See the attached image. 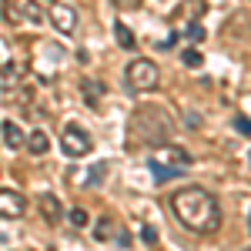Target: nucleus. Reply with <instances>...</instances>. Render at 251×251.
<instances>
[{"mask_svg":"<svg viewBox=\"0 0 251 251\" xmlns=\"http://www.w3.org/2000/svg\"><path fill=\"white\" fill-rule=\"evenodd\" d=\"M234 127H238L241 134H251V121H248V117H238V121H234Z\"/></svg>","mask_w":251,"mask_h":251,"instance_id":"obj_19","label":"nucleus"},{"mask_svg":"<svg viewBox=\"0 0 251 251\" xmlns=\"http://www.w3.org/2000/svg\"><path fill=\"white\" fill-rule=\"evenodd\" d=\"M47 148H50V141H47V134H44V131L27 134V151H30L34 157H44V154H47Z\"/></svg>","mask_w":251,"mask_h":251,"instance_id":"obj_10","label":"nucleus"},{"mask_svg":"<svg viewBox=\"0 0 251 251\" xmlns=\"http://www.w3.org/2000/svg\"><path fill=\"white\" fill-rule=\"evenodd\" d=\"M24 211H27L24 194L14 188H0V218H20Z\"/></svg>","mask_w":251,"mask_h":251,"instance_id":"obj_6","label":"nucleus"},{"mask_svg":"<svg viewBox=\"0 0 251 251\" xmlns=\"http://www.w3.org/2000/svg\"><path fill=\"white\" fill-rule=\"evenodd\" d=\"M114 37H117V44H121V47H124V50H134V34H131V30H127V27H124V24H117L114 27Z\"/></svg>","mask_w":251,"mask_h":251,"instance_id":"obj_12","label":"nucleus"},{"mask_svg":"<svg viewBox=\"0 0 251 251\" xmlns=\"http://www.w3.org/2000/svg\"><path fill=\"white\" fill-rule=\"evenodd\" d=\"M117 3H121L124 10H134V7H137V3H141V0H117Z\"/></svg>","mask_w":251,"mask_h":251,"instance_id":"obj_21","label":"nucleus"},{"mask_svg":"<svg viewBox=\"0 0 251 251\" xmlns=\"http://www.w3.org/2000/svg\"><path fill=\"white\" fill-rule=\"evenodd\" d=\"M124 80H127V91L134 94H148L161 84V71H157L154 60H131L127 71H124Z\"/></svg>","mask_w":251,"mask_h":251,"instance_id":"obj_4","label":"nucleus"},{"mask_svg":"<svg viewBox=\"0 0 251 251\" xmlns=\"http://www.w3.org/2000/svg\"><path fill=\"white\" fill-rule=\"evenodd\" d=\"M37 211L47 225H60L64 221V204H60L57 194H40L37 198Z\"/></svg>","mask_w":251,"mask_h":251,"instance_id":"obj_7","label":"nucleus"},{"mask_svg":"<svg viewBox=\"0 0 251 251\" xmlns=\"http://www.w3.org/2000/svg\"><path fill=\"white\" fill-rule=\"evenodd\" d=\"M117 231H121V228H117V221L100 218V221H97V228H94V238H97V241H111V238H117Z\"/></svg>","mask_w":251,"mask_h":251,"instance_id":"obj_11","label":"nucleus"},{"mask_svg":"<svg viewBox=\"0 0 251 251\" xmlns=\"http://www.w3.org/2000/svg\"><path fill=\"white\" fill-rule=\"evenodd\" d=\"M141 241L154 245V241H157V231H154V228H141Z\"/></svg>","mask_w":251,"mask_h":251,"instance_id":"obj_18","label":"nucleus"},{"mask_svg":"<svg viewBox=\"0 0 251 251\" xmlns=\"http://www.w3.org/2000/svg\"><path fill=\"white\" fill-rule=\"evenodd\" d=\"M104 171H107V164H94V174L87 177V184H100L104 181Z\"/></svg>","mask_w":251,"mask_h":251,"instance_id":"obj_16","label":"nucleus"},{"mask_svg":"<svg viewBox=\"0 0 251 251\" xmlns=\"http://www.w3.org/2000/svg\"><path fill=\"white\" fill-rule=\"evenodd\" d=\"M80 87H84V100H87V104H97V100H100V84H94V80H84Z\"/></svg>","mask_w":251,"mask_h":251,"instance_id":"obj_13","label":"nucleus"},{"mask_svg":"<svg viewBox=\"0 0 251 251\" xmlns=\"http://www.w3.org/2000/svg\"><path fill=\"white\" fill-rule=\"evenodd\" d=\"M171 127H174V121L164 107L144 104V107H137L134 114H131V121H127V141H131V144L157 148V144L171 141Z\"/></svg>","mask_w":251,"mask_h":251,"instance_id":"obj_2","label":"nucleus"},{"mask_svg":"<svg viewBox=\"0 0 251 251\" xmlns=\"http://www.w3.org/2000/svg\"><path fill=\"white\" fill-rule=\"evenodd\" d=\"M91 148H94V141H91V134H87L80 124H67V127H64V134H60V151L67 157H84V154H91Z\"/></svg>","mask_w":251,"mask_h":251,"instance_id":"obj_5","label":"nucleus"},{"mask_svg":"<svg viewBox=\"0 0 251 251\" xmlns=\"http://www.w3.org/2000/svg\"><path fill=\"white\" fill-rule=\"evenodd\" d=\"M191 164V154L184 148H177L171 141L157 144L154 154H151V171H154V181H168V177H181Z\"/></svg>","mask_w":251,"mask_h":251,"instance_id":"obj_3","label":"nucleus"},{"mask_svg":"<svg viewBox=\"0 0 251 251\" xmlns=\"http://www.w3.org/2000/svg\"><path fill=\"white\" fill-rule=\"evenodd\" d=\"M27 7H30V10H27V17H30V20H37V24H40V20H44V14L37 10V3H27Z\"/></svg>","mask_w":251,"mask_h":251,"instance_id":"obj_20","label":"nucleus"},{"mask_svg":"<svg viewBox=\"0 0 251 251\" xmlns=\"http://www.w3.org/2000/svg\"><path fill=\"white\" fill-rule=\"evenodd\" d=\"M171 214L181 221V228H188L191 234H214L221 228V208L218 198L204 188H181L168 198Z\"/></svg>","mask_w":251,"mask_h":251,"instance_id":"obj_1","label":"nucleus"},{"mask_svg":"<svg viewBox=\"0 0 251 251\" xmlns=\"http://www.w3.org/2000/svg\"><path fill=\"white\" fill-rule=\"evenodd\" d=\"M71 225H74V228H87V211H84V208H74V211H71Z\"/></svg>","mask_w":251,"mask_h":251,"instance_id":"obj_15","label":"nucleus"},{"mask_svg":"<svg viewBox=\"0 0 251 251\" xmlns=\"http://www.w3.org/2000/svg\"><path fill=\"white\" fill-rule=\"evenodd\" d=\"M248 231H251V211H248Z\"/></svg>","mask_w":251,"mask_h":251,"instance_id":"obj_22","label":"nucleus"},{"mask_svg":"<svg viewBox=\"0 0 251 251\" xmlns=\"http://www.w3.org/2000/svg\"><path fill=\"white\" fill-rule=\"evenodd\" d=\"M3 144H7L10 151H17V148H24V144H27L24 131H20V127L14 124V121H7V124H3Z\"/></svg>","mask_w":251,"mask_h":251,"instance_id":"obj_9","label":"nucleus"},{"mask_svg":"<svg viewBox=\"0 0 251 251\" xmlns=\"http://www.w3.org/2000/svg\"><path fill=\"white\" fill-rule=\"evenodd\" d=\"M181 60H184V67H201V64H204V57H201V50H184V54H181Z\"/></svg>","mask_w":251,"mask_h":251,"instance_id":"obj_14","label":"nucleus"},{"mask_svg":"<svg viewBox=\"0 0 251 251\" xmlns=\"http://www.w3.org/2000/svg\"><path fill=\"white\" fill-rule=\"evenodd\" d=\"M50 20L60 34H71L74 24H77V14H74V7H50Z\"/></svg>","mask_w":251,"mask_h":251,"instance_id":"obj_8","label":"nucleus"},{"mask_svg":"<svg viewBox=\"0 0 251 251\" xmlns=\"http://www.w3.org/2000/svg\"><path fill=\"white\" fill-rule=\"evenodd\" d=\"M188 40H204V27L201 24H191L188 27Z\"/></svg>","mask_w":251,"mask_h":251,"instance_id":"obj_17","label":"nucleus"}]
</instances>
